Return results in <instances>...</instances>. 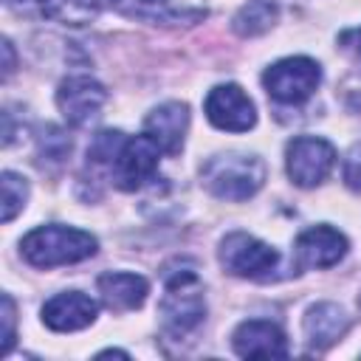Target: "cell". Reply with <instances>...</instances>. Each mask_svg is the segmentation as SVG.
<instances>
[{"mask_svg":"<svg viewBox=\"0 0 361 361\" xmlns=\"http://www.w3.org/2000/svg\"><path fill=\"white\" fill-rule=\"evenodd\" d=\"M200 180L220 200H248L265 180V164L251 152H217L203 164Z\"/></svg>","mask_w":361,"mask_h":361,"instance_id":"cell-1","label":"cell"},{"mask_svg":"<svg viewBox=\"0 0 361 361\" xmlns=\"http://www.w3.org/2000/svg\"><path fill=\"white\" fill-rule=\"evenodd\" d=\"M23 257L37 265V268H56V265H71V262H82L87 257L96 254V237L73 228V226H39L34 231H28L20 243Z\"/></svg>","mask_w":361,"mask_h":361,"instance_id":"cell-2","label":"cell"},{"mask_svg":"<svg viewBox=\"0 0 361 361\" xmlns=\"http://www.w3.org/2000/svg\"><path fill=\"white\" fill-rule=\"evenodd\" d=\"M158 310H161V322H164L166 333H172V336L192 333L206 316V296H203V285H200L197 274L195 271L172 274L166 279Z\"/></svg>","mask_w":361,"mask_h":361,"instance_id":"cell-3","label":"cell"},{"mask_svg":"<svg viewBox=\"0 0 361 361\" xmlns=\"http://www.w3.org/2000/svg\"><path fill=\"white\" fill-rule=\"evenodd\" d=\"M322 82V68L310 56H288L274 62L262 73V85L271 99L282 104H302L313 96V90Z\"/></svg>","mask_w":361,"mask_h":361,"instance_id":"cell-4","label":"cell"},{"mask_svg":"<svg viewBox=\"0 0 361 361\" xmlns=\"http://www.w3.org/2000/svg\"><path fill=\"white\" fill-rule=\"evenodd\" d=\"M220 262L234 276L268 279L271 271L279 262V254L268 243H262V240H257V237H251L245 231H231L220 243Z\"/></svg>","mask_w":361,"mask_h":361,"instance_id":"cell-5","label":"cell"},{"mask_svg":"<svg viewBox=\"0 0 361 361\" xmlns=\"http://www.w3.org/2000/svg\"><path fill=\"white\" fill-rule=\"evenodd\" d=\"M336 164V149L330 141L316 138V135H299L293 141H288L285 147V166H288V178L302 186H319Z\"/></svg>","mask_w":361,"mask_h":361,"instance_id":"cell-6","label":"cell"},{"mask_svg":"<svg viewBox=\"0 0 361 361\" xmlns=\"http://www.w3.org/2000/svg\"><path fill=\"white\" fill-rule=\"evenodd\" d=\"M107 90L90 76H68L56 90V107L71 127H87L99 118Z\"/></svg>","mask_w":361,"mask_h":361,"instance_id":"cell-7","label":"cell"},{"mask_svg":"<svg viewBox=\"0 0 361 361\" xmlns=\"http://www.w3.org/2000/svg\"><path fill=\"white\" fill-rule=\"evenodd\" d=\"M158 155L161 149L147 138V135H135V138H127L124 147L118 149L116 161L110 164V175H113V183L121 189V192H135L141 189L158 169Z\"/></svg>","mask_w":361,"mask_h":361,"instance_id":"cell-8","label":"cell"},{"mask_svg":"<svg viewBox=\"0 0 361 361\" xmlns=\"http://www.w3.org/2000/svg\"><path fill=\"white\" fill-rule=\"evenodd\" d=\"M206 118L228 133H245L257 124V110L254 102L245 96V90L240 85H217L209 90L206 102H203Z\"/></svg>","mask_w":361,"mask_h":361,"instance_id":"cell-9","label":"cell"},{"mask_svg":"<svg viewBox=\"0 0 361 361\" xmlns=\"http://www.w3.org/2000/svg\"><path fill=\"white\" fill-rule=\"evenodd\" d=\"M189 130V107L183 102H164L144 118V135L164 152L178 155Z\"/></svg>","mask_w":361,"mask_h":361,"instance_id":"cell-10","label":"cell"},{"mask_svg":"<svg viewBox=\"0 0 361 361\" xmlns=\"http://www.w3.org/2000/svg\"><path fill=\"white\" fill-rule=\"evenodd\" d=\"M96 313H99V305L82 290L56 293L42 305V322L56 333L82 330L96 322Z\"/></svg>","mask_w":361,"mask_h":361,"instance_id":"cell-11","label":"cell"},{"mask_svg":"<svg viewBox=\"0 0 361 361\" xmlns=\"http://www.w3.org/2000/svg\"><path fill=\"white\" fill-rule=\"evenodd\" d=\"M293 251L305 268H330L347 254V237L333 226H313L296 237Z\"/></svg>","mask_w":361,"mask_h":361,"instance_id":"cell-12","label":"cell"},{"mask_svg":"<svg viewBox=\"0 0 361 361\" xmlns=\"http://www.w3.org/2000/svg\"><path fill=\"white\" fill-rule=\"evenodd\" d=\"M234 353L243 358H285L288 355V338L285 333L265 322V319H248L243 322L231 336Z\"/></svg>","mask_w":361,"mask_h":361,"instance_id":"cell-13","label":"cell"},{"mask_svg":"<svg viewBox=\"0 0 361 361\" xmlns=\"http://www.w3.org/2000/svg\"><path fill=\"white\" fill-rule=\"evenodd\" d=\"M121 11L149 23H197L206 17V6L195 0H118Z\"/></svg>","mask_w":361,"mask_h":361,"instance_id":"cell-14","label":"cell"},{"mask_svg":"<svg viewBox=\"0 0 361 361\" xmlns=\"http://www.w3.org/2000/svg\"><path fill=\"white\" fill-rule=\"evenodd\" d=\"M99 293H102V302L110 307V310H135L144 305L147 293H149V285L144 276L138 274H127V271H110V274H102L99 276Z\"/></svg>","mask_w":361,"mask_h":361,"instance_id":"cell-15","label":"cell"},{"mask_svg":"<svg viewBox=\"0 0 361 361\" xmlns=\"http://www.w3.org/2000/svg\"><path fill=\"white\" fill-rule=\"evenodd\" d=\"M347 327H350V319L333 302H319L305 313V336L316 350L336 344L347 333Z\"/></svg>","mask_w":361,"mask_h":361,"instance_id":"cell-16","label":"cell"},{"mask_svg":"<svg viewBox=\"0 0 361 361\" xmlns=\"http://www.w3.org/2000/svg\"><path fill=\"white\" fill-rule=\"evenodd\" d=\"M42 14L65 23V25H85L93 23L107 6H116L118 0H37Z\"/></svg>","mask_w":361,"mask_h":361,"instance_id":"cell-17","label":"cell"},{"mask_svg":"<svg viewBox=\"0 0 361 361\" xmlns=\"http://www.w3.org/2000/svg\"><path fill=\"white\" fill-rule=\"evenodd\" d=\"M279 17V0H248L234 14V31L240 37H257L265 34Z\"/></svg>","mask_w":361,"mask_h":361,"instance_id":"cell-18","label":"cell"},{"mask_svg":"<svg viewBox=\"0 0 361 361\" xmlns=\"http://www.w3.org/2000/svg\"><path fill=\"white\" fill-rule=\"evenodd\" d=\"M0 186H3V214L0 217H3V223H11L28 200V180L23 175L6 169L0 175Z\"/></svg>","mask_w":361,"mask_h":361,"instance_id":"cell-19","label":"cell"},{"mask_svg":"<svg viewBox=\"0 0 361 361\" xmlns=\"http://www.w3.org/2000/svg\"><path fill=\"white\" fill-rule=\"evenodd\" d=\"M124 141H127V135H124L121 130H102V133L90 141L87 158H90L93 164H113L116 155H118V149L124 147Z\"/></svg>","mask_w":361,"mask_h":361,"instance_id":"cell-20","label":"cell"},{"mask_svg":"<svg viewBox=\"0 0 361 361\" xmlns=\"http://www.w3.org/2000/svg\"><path fill=\"white\" fill-rule=\"evenodd\" d=\"M68 152H71V141L59 133V130H54V127H48V135L39 141V158H42V164L45 161H62V158H68Z\"/></svg>","mask_w":361,"mask_h":361,"instance_id":"cell-21","label":"cell"},{"mask_svg":"<svg viewBox=\"0 0 361 361\" xmlns=\"http://www.w3.org/2000/svg\"><path fill=\"white\" fill-rule=\"evenodd\" d=\"M344 180L350 189L361 192V147H353L344 158Z\"/></svg>","mask_w":361,"mask_h":361,"instance_id":"cell-22","label":"cell"},{"mask_svg":"<svg viewBox=\"0 0 361 361\" xmlns=\"http://www.w3.org/2000/svg\"><path fill=\"white\" fill-rule=\"evenodd\" d=\"M14 344V302L8 293H3V344H0V353L6 355Z\"/></svg>","mask_w":361,"mask_h":361,"instance_id":"cell-23","label":"cell"},{"mask_svg":"<svg viewBox=\"0 0 361 361\" xmlns=\"http://www.w3.org/2000/svg\"><path fill=\"white\" fill-rule=\"evenodd\" d=\"M3 56H6V65H3V76L8 79V76H11V71H14V51H11V42H8V39H3Z\"/></svg>","mask_w":361,"mask_h":361,"instance_id":"cell-24","label":"cell"},{"mask_svg":"<svg viewBox=\"0 0 361 361\" xmlns=\"http://www.w3.org/2000/svg\"><path fill=\"white\" fill-rule=\"evenodd\" d=\"M355 51H358V59H361V31H358V48Z\"/></svg>","mask_w":361,"mask_h":361,"instance_id":"cell-25","label":"cell"}]
</instances>
